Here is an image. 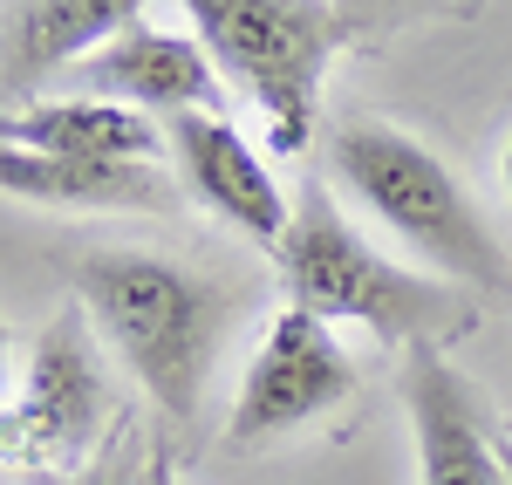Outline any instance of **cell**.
I'll return each instance as SVG.
<instances>
[{"label":"cell","instance_id":"10","mask_svg":"<svg viewBox=\"0 0 512 485\" xmlns=\"http://www.w3.org/2000/svg\"><path fill=\"white\" fill-rule=\"evenodd\" d=\"M144 21V0H7L0 7V96H35L82 55Z\"/></svg>","mask_w":512,"mask_h":485},{"label":"cell","instance_id":"4","mask_svg":"<svg viewBox=\"0 0 512 485\" xmlns=\"http://www.w3.org/2000/svg\"><path fill=\"white\" fill-rule=\"evenodd\" d=\"M192 14L205 62L260 110L267 151H308L321 123V82L349 48L335 0H178Z\"/></svg>","mask_w":512,"mask_h":485},{"label":"cell","instance_id":"16","mask_svg":"<svg viewBox=\"0 0 512 485\" xmlns=\"http://www.w3.org/2000/svg\"><path fill=\"white\" fill-rule=\"evenodd\" d=\"M499 185H506V199H512V137H506V151H499Z\"/></svg>","mask_w":512,"mask_h":485},{"label":"cell","instance_id":"5","mask_svg":"<svg viewBox=\"0 0 512 485\" xmlns=\"http://www.w3.org/2000/svg\"><path fill=\"white\" fill-rule=\"evenodd\" d=\"M123 424V404L110 390V369L96 349V328L76 301L48 315L28 342V363L14 397L0 404V465L14 479H62L82 472Z\"/></svg>","mask_w":512,"mask_h":485},{"label":"cell","instance_id":"6","mask_svg":"<svg viewBox=\"0 0 512 485\" xmlns=\"http://www.w3.org/2000/svg\"><path fill=\"white\" fill-rule=\"evenodd\" d=\"M362 397V369L355 356L342 349V335L308 315V308H280L253 363L239 376V397H233V417H226V445L233 451H260V445H280L308 424H328Z\"/></svg>","mask_w":512,"mask_h":485},{"label":"cell","instance_id":"7","mask_svg":"<svg viewBox=\"0 0 512 485\" xmlns=\"http://www.w3.org/2000/svg\"><path fill=\"white\" fill-rule=\"evenodd\" d=\"M396 390L417 438V485H512L506 431L478 397V383L444 349H410L396 369Z\"/></svg>","mask_w":512,"mask_h":485},{"label":"cell","instance_id":"11","mask_svg":"<svg viewBox=\"0 0 512 485\" xmlns=\"http://www.w3.org/2000/svg\"><path fill=\"white\" fill-rule=\"evenodd\" d=\"M0 192L48 212H171L178 185L158 164H117V158H41L0 144Z\"/></svg>","mask_w":512,"mask_h":485},{"label":"cell","instance_id":"2","mask_svg":"<svg viewBox=\"0 0 512 485\" xmlns=\"http://www.w3.org/2000/svg\"><path fill=\"white\" fill-rule=\"evenodd\" d=\"M274 274L287 308H308L328 328H362L383 349H444L472 328V294L437 281L424 267H403L383 246H369L349 226L328 185H301L287 240L274 246Z\"/></svg>","mask_w":512,"mask_h":485},{"label":"cell","instance_id":"1","mask_svg":"<svg viewBox=\"0 0 512 485\" xmlns=\"http://www.w3.org/2000/svg\"><path fill=\"white\" fill-rule=\"evenodd\" d=\"M69 287L89 328L137 376L151 410L171 431H192L233 322V287L158 246H89L69 260Z\"/></svg>","mask_w":512,"mask_h":485},{"label":"cell","instance_id":"9","mask_svg":"<svg viewBox=\"0 0 512 485\" xmlns=\"http://www.w3.org/2000/svg\"><path fill=\"white\" fill-rule=\"evenodd\" d=\"M82 96L96 103H123L137 117H185V110H219V69L205 62L198 35L178 28H123L117 41H103L96 55H82L69 69Z\"/></svg>","mask_w":512,"mask_h":485},{"label":"cell","instance_id":"13","mask_svg":"<svg viewBox=\"0 0 512 485\" xmlns=\"http://www.w3.org/2000/svg\"><path fill=\"white\" fill-rule=\"evenodd\" d=\"M403 0H335V14L349 21V35H369V28H383Z\"/></svg>","mask_w":512,"mask_h":485},{"label":"cell","instance_id":"17","mask_svg":"<svg viewBox=\"0 0 512 485\" xmlns=\"http://www.w3.org/2000/svg\"><path fill=\"white\" fill-rule=\"evenodd\" d=\"M506 479H512V431H506Z\"/></svg>","mask_w":512,"mask_h":485},{"label":"cell","instance_id":"14","mask_svg":"<svg viewBox=\"0 0 512 485\" xmlns=\"http://www.w3.org/2000/svg\"><path fill=\"white\" fill-rule=\"evenodd\" d=\"M144 485H178V458H171V445H151V465H144Z\"/></svg>","mask_w":512,"mask_h":485},{"label":"cell","instance_id":"8","mask_svg":"<svg viewBox=\"0 0 512 485\" xmlns=\"http://www.w3.org/2000/svg\"><path fill=\"white\" fill-rule=\"evenodd\" d=\"M164 151H171V164H178V185H185L212 219H226L233 233L260 240L267 253L287 240L294 199L280 192L274 164L246 144V130H239V123H226L219 110L164 117Z\"/></svg>","mask_w":512,"mask_h":485},{"label":"cell","instance_id":"15","mask_svg":"<svg viewBox=\"0 0 512 485\" xmlns=\"http://www.w3.org/2000/svg\"><path fill=\"white\" fill-rule=\"evenodd\" d=\"M7 376H14V335H7V315H0V404H7Z\"/></svg>","mask_w":512,"mask_h":485},{"label":"cell","instance_id":"3","mask_svg":"<svg viewBox=\"0 0 512 485\" xmlns=\"http://www.w3.org/2000/svg\"><path fill=\"white\" fill-rule=\"evenodd\" d=\"M328 178L376 226H390L437 281L512 301V253L485 226V212L458 185V171L424 137H410L383 117H349L328 130Z\"/></svg>","mask_w":512,"mask_h":485},{"label":"cell","instance_id":"12","mask_svg":"<svg viewBox=\"0 0 512 485\" xmlns=\"http://www.w3.org/2000/svg\"><path fill=\"white\" fill-rule=\"evenodd\" d=\"M0 144L7 151H41V158H117V164H158L164 151L151 117H137L123 103H96V96L0 110Z\"/></svg>","mask_w":512,"mask_h":485}]
</instances>
